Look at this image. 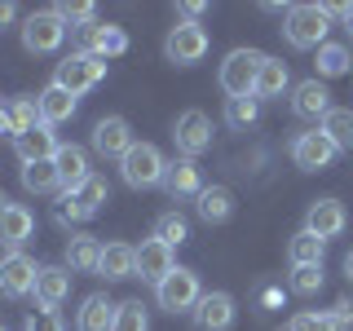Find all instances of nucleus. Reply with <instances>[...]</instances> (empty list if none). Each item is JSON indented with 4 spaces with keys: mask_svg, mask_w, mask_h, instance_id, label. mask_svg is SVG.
<instances>
[{
    "mask_svg": "<svg viewBox=\"0 0 353 331\" xmlns=\"http://www.w3.org/2000/svg\"><path fill=\"white\" fill-rule=\"evenodd\" d=\"M331 31V9L327 5H292L283 22V36L292 49H323Z\"/></svg>",
    "mask_w": 353,
    "mask_h": 331,
    "instance_id": "obj_1",
    "label": "nucleus"
},
{
    "mask_svg": "<svg viewBox=\"0 0 353 331\" xmlns=\"http://www.w3.org/2000/svg\"><path fill=\"white\" fill-rule=\"evenodd\" d=\"M119 172H124V181L132 190H150V185H163L168 159H163L159 146H150V141H132V150L119 159Z\"/></svg>",
    "mask_w": 353,
    "mask_h": 331,
    "instance_id": "obj_2",
    "label": "nucleus"
},
{
    "mask_svg": "<svg viewBox=\"0 0 353 331\" xmlns=\"http://www.w3.org/2000/svg\"><path fill=\"white\" fill-rule=\"evenodd\" d=\"M102 80H106V62L102 58H88V53H80V49H75L71 58H62L58 71H53V84L66 88L71 97H84L88 88H97Z\"/></svg>",
    "mask_w": 353,
    "mask_h": 331,
    "instance_id": "obj_3",
    "label": "nucleus"
},
{
    "mask_svg": "<svg viewBox=\"0 0 353 331\" xmlns=\"http://www.w3.org/2000/svg\"><path fill=\"white\" fill-rule=\"evenodd\" d=\"M265 53L261 49H230L221 62V88L230 97H252L256 93V71H261Z\"/></svg>",
    "mask_w": 353,
    "mask_h": 331,
    "instance_id": "obj_4",
    "label": "nucleus"
},
{
    "mask_svg": "<svg viewBox=\"0 0 353 331\" xmlns=\"http://www.w3.org/2000/svg\"><path fill=\"white\" fill-rule=\"evenodd\" d=\"M199 296H203V292H199V274L181 270V265L154 287V301H159V309H168V314H194Z\"/></svg>",
    "mask_w": 353,
    "mask_h": 331,
    "instance_id": "obj_5",
    "label": "nucleus"
},
{
    "mask_svg": "<svg viewBox=\"0 0 353 331\" xmlns=\"http://www.w3.org/2000/svg\"><path fill=\"white\" fill-rule=\"evenodd\" d=\"M172 141H176V150H181V159H199V154L212 146V119L199 106L181 110V115L172 119Z\"/></svg>",
    "mask_w": 353,
    "mask_h": 331,
    "instance_id": "obj_6",
    "label": "nucleus"
},
{
    "mask_svg": "<svg viewBox=\"0 0 353 331\" xmlns=\"http://www.w3.org/2000/svg\"><path fill=\"white\" fill-rule=\"evenodd\" d=\"M208 44L212 40H208V31L199 27V22H176L168 31V40H163V58L172 66H194L208 53Z\"/></svg>",
    "mask_w": 353,
    "mask_h": 331,
    "instance_id": "obj_7",
    "label": "nucleus"
},
{
    "mask_svg": "<svg viewBox=\"0 0 353 331\" xmlns=\"http://www.w3.org/2000/svg\"><path fill=\"white\" fill-rule=\"evenodd\" d=\"M62 40H66V22L53 9H40V14L22 22V49L27 53H53L62 49Z\"/></svg>",
    "mask_w": 353,
    "mask_h": 331,
    "instance_id": "obj_8",
    "label": "nucleus"
},
{
    "mask_svg": "<svg viewBox=\"0 0 353 331\" xmlns=\"http://www.w3.org/2000/svg\"><path fill=\"white\" fill-rule=\"evenodd\" d=\"M128 49V36L124 27H115V22H88V27H80V53H88V58H119V53Z\"/></svg>",
    "mask_w": 353,
    "mask_h": 331,
    "instance_id": "obj_9",
    "label": "nucleus"
},
{
    "mask_svg": "<svg viewBox=\"0 0 353 331\" xmlns=\"http://www.w3.org/2000/svg\"><path fill=\"white\" fill-rule=\"evenodd\" d=\"M36 274H40V265L31 257L9 252V257H0V292H5L9 301H22L27 292H36Z\"/></svg>",
    "mask_w": 353,
    "mask_h": 331,
    "instance_id": "obj_10",
    "label": "nucleus"
},
{
    "mask_svg": "<svg viewBox=\"0 0 353 331\" xmlns=\"http://www.w3.org/2000/svg\"><path fill=\"white\" fill-rule=\"evenodd\" d=\"M340 154V146L327 137L323 128H314V132H301V137L292 141V159H296V168H305V172H318V168H327L331 159Z\"/></svg>",
    "mask_w": 353,
    "mask_h": 331,
    "instance_id": "obj_11",
    "label": "nucleus"
},
{
    "mask_svg": "<svg viewBox=\"0 0 353 331\" xmlns=\"http://www.w3.org/2000/svg\"><path fill=\"white\" fill-rule=\"evenodd\" d=\"M345 225H349V212H345L340 199H314V203H309V212H305V230H309V234H318L327 243V239L345 234Z\"/></svg>",
    "mask_w": 353,
    "mask_h": 331,
    "instance_id": "obj_12",
    "label": "nucleus"
},
{
    "mask_svg": "<svg viewBox=\"0 0 353 331\" xmlns=\"http://www.w3.org/2000/svg\"><path fill=\"white\" fill-rule=\"evenodd\" d=\"M190 318H194V331H230V323H234V296L230 292H203Z\"/></svg>",
    "mask_w": 353,
    "mask_h": 331,
    "instance_id": "obj_13",
    "label": "nucleus"
},
{
    "mask_svg": "<svg viewBox=\"0 0 353 331\" xmlns=\"http://www.w3.org/2000/svg\"><path fill=\"white\" fill-rule=\"evenodd\" d=\"M93 150H97V154H110V159H124V154L132 150V128H128V119H124V115L97 119V128H93Z\"/></svg>",
    "mask_w": 353,
    "mask_h": 331,
    "instance_id": "obj_14",
    "label": "nucleus"
},
{
    "mask_svg": "<svg viewBox=\"0 0 353 331\" xmlns=\"http://www.w3.org/2000/svg\"><path fill=\"white\" fill-rule=\"evenodd\" d=\"M172 270H176V261H172V248H168V243H159L154 234L141 239V248H137V274H141V279L159 287Z\"/></svg>",
    "mask_w": 353,
    "mask_h": 331,
    "instance_id": "obj_15",
    "label": "nucleus"
},
{
    "mask_svg": "<svg viewBox=\"0 0 353 331\" xmlns=\"http://www.w3.org/2000/svg\"><path fill=\"white\" fill-rule=\"evenodd\" d=\"M292 110H296L301 119H318V124H323V115L331 110V93H327V84L318 80V75H314V80H301V84L292 88Z\"/></svg>",
    "mask_w": 353,
    "mask_h": 331,
    "instance_id": "obj_16",
    "label": "nucleus"
},
{
    "mask_svg": "<svg viewBox=\"0 0 353 331\" xmlns=\"http://www.w3.org/2000/svg\"><path fill=\"white\" fill-rule=\"evenodd\" d=\"M58 146H62V141L53 137V128L44 124V119H40L36 128H27L22 137H14V150H18V159H22V163H40V159H53V154H58Z\"/></svg>",
    "mask_w": 353,
    "mask_h": 331,
    "instance_id": "obj_17",
    "label": "nucleus"
},
{
    "mask_svg": "<svg viewBox=\"0 0 353 331\" xmlns=\"http://www.w3.org/2000/svg\"><path fill=\"white\" fill-rule=\"evenodd\" d=\"M66 296H71V270H66V265H40V274H36V301L44 309H58Z\"/></svg>",
    "mask_w": 353,
    "mask_h": 331,
    "instance_id": "obj_18",
    "label": "nucleus"
},
{
    "mask_svg": "<svg viewBox=\"0 0 353 331\" xmlns=\"http://www.w3.org/2000/svg\"><path fill=\"white\" fill-rule=\"evenodd\" d=\"M53 168H58V177H62V190H80L88 177H93V168H88V154L80 146H58V154H53Z\"/></svg>",
    "mask_w": 353,
    "mask_h": 331,
    "instance_id": "obj_19",
    "label": "nucleus"
},
{
    "mask_svg": "<svg viewBox=\"0 0 353 331\" xmlns=\"http://www.w3.org/2000/svg\"><path fill=\"white\" fill-rule=\"evenodd\" d=\"M115 309L119 305H110L102 292L84 296V305L75 309V331H110L115 327Z\"/></svg>",
    "mask_w": 353,
    "mask_h": 331,
    "instance_id": "obj_20",
    "label": "nucleus"
},
{
    "mask_svg": "<svg viewBox=\"0 0 353 331\" xmlns=\"http://www.w3.org/2000/svg\"><path fill=\"white\" fill-rule=\"evenodd\" d=\"M102 248H106V243L97 234H71V243H66V265H71L75 274H97V265H102Z\"/></svg>",
    "mask_w": 353,
    "mask_h": 331,
    "instance_id": "obj_21",
    "label": "nucleus"
},
{
    "mask_svg": "<svg viewBox=\"0 0 353 331\" xmlns=\"http://www.w3.org/2000/svg\"><path fill=\"white\" fill-rule=\"evenodd\" d=\"M163 185H168L172 199H199V190H203V172H199L194 159H176L168 163V177H163Z\"/></svg>",
    "mask_w": 353,
    "mask_h": 331,
    "instance_id": "obj_22",
    "label": "nucleus"
},
{
    "mask_svg": "<svg viewBox=\"0 0 353 331\" xmlns=\"http://www.w3.org/2000/svg\"><path fill=\"white\" fill-rule=\"evenodd\" d=\"M194 208H199V217H203L208 225H221V221L234 217V194H230L225 185H203Z\"/></svg>",
    "mask_w": 353,
    "mask_h": 331,
    "instance_id": "obj_23",
    "label": "nucleus"
},
{
    "mask_svg": "<svg viewBox=\"0 0 353 331\" xmlns=\"http://www.w3.org/2000/svg\"><path fill=\"white\" fill-rule=\"evenodd\" d=\"M97 274H106V279H132V274H137V248H128V243H106Z\"/></svg>",
    "mask_w": 353,
    "mask_h": 331,
    "instance_id": "obj_24",
    "label": "nucleus"
},
{
    "mask_svg": "<svg viewBox=\"0 0 353 331\" xmlns=\"http://www.w3.org/2000/svg\"><path fill=\"white\" fill-rule=\"evenodd\" d=\"M287 84H292V75H287V62L283 58H265L261 71H256V102H265V97H283Z\"/></svg>",
    "mask_w": 353,
    "mask_h": 331,
    "instance_id": "obj_25",
    "label": "nucleus"
},
{
    "mask_svg": "<svg viewBox=\"0 0 353 331\" xmlns=\"http://www.w3.org/2000/svg\"><path fill=\"white\" fill-rule=\"evenodd\" d=\"M31 230H36V221H31V212L22 203H14L5 217H0V243H5L9 252H18L22 243L31 239Z\"/></svg>",
    "mask_w": 353,
    "mask_h": 331,
    "instance_id": "obj_26",
    "label": "nucleus"
},
{
    "mask_svg": "<svg viewBox=\"0 0 353 331\" xmlns=\"http://www.w3.org/2000/svg\"><path fill=\"white\" fill-rule=\"evenodd\" d=\"M75 115V97L66 93V88H58V84H49L40 93V119L49 128H58V124H66V119Z\"/></svg>",
    "mask_w": 353,
    "mask_h": 331,
    "instance_id": "obj_27",
    "label": "nucleus"
},
{
    "mask_svg": "<svg viewBox=\"0 0 353 331\" xmlns=\"http://www.w3.org/2000/svg\"><path fill=\"white\" fill-rule=\"evenodd\" d=\"M5 124H9V137H22L27 128L40 124V97H14L5 106Z\"/></svg>",
    "mask_w": 353,
    "mask_h": 331,
    "instance_id": "obj_28",
    "label": "nucleus"
},
{
    "mask_svg": "<svg viewBox=\"0 0 353 331\" xmlns=\"http://www.w3.org/2000/svg\"><path fill=\"white\" fill-rule=\"evenodd\" d=\"M22 185L31 194H49V190H62V177L53 168V159H40V163H22Z\"/></svg>",
    "mask_w": 353,
    "mask_h": 331,
    "instance_id": "obj_29",
    "label": "nucleus"
},
{
    "mask_svg": "<svg viewBox=\"0 0 353 331\" xmlns=\"http://www.w3.org/2000/svg\"><path fill=\"white\" fill-rule=\"evenodd\" d=\"M323 252H327V243L318 239V234H309V230L292 234V243H287V257H292V265H323Z\"/></svg>",
    "mask_w": 353,
    "mask_h": 331,
    "instance_id": "obj_30",
    "label": "nucleus"
},
{
    "mask_svg": "<svg viewBox=\"0 0 353 331\" xmlns=\"http://www.w3.org/2000/svg\"><path fill=\"white\" fill-rule=\"evenodd\" d=\"M327 132L331 141H336L340 150H349L353 146V110H345V106H331L327 115H323V124H318Z\"/></svg>",
    "mask_w": 353,
    "mask_h": 331,
    "instance_id": "obj_31",
    "label": "nucleus"
},
{
    "mask_svg": "<svg viewBox=\"0 0 353 331\" xmlns=\"http://www.w3.org/2000/svg\"><path fill=\"white\" fill-rule=\"evenodd\" d=\"M314 66H318V80H336V75H345L353 66V53L345 49V44H323Z\"/></svg>",
    "mask_w": 353,
    "mask_h": 331,
    "instance_id": "obj_32",
    "label": "nucleus"
},
{
    "mask_svg": "<svg viewBox=\"0 0 353 331\" xmlns=\"http://www.w3.org/2000/svg\"><path fill=\"white\" fill-rule=\"evenodd\" d=\"M256 115H261L256 97H230V102H225V124L230 128H252V124H256Z\"/></svg>",
    "mask_w": 353,
    "mask_h": 331,
    "instance_id": "obj_33",
    "label": "nucleus"
},
{
    "mask_svg": "<svg viewBox=\"0 0 353 331\" xmlns=\"http://www.w3.org/2000/svg\"><path fill=\"white\" fill-rule=\"evenodd\" d=\"M154 239L168 243V248H176V243L190 239V225H185V217H181V212H163L159 221H154Z\"/></svg>",
    "mask_w": 353,
    "mask_h": 331,
    "instance_id": "obj_34",
    "label": "nucleus"
},
{
    "mask_svg": "<svg viewBox=\"0 0 353 331\" xmlns=\"http://www.w3.org/2000/svg\"><path fill=\"white\" fill-rule=\"evenodd\" d=\"M53 217H58L62 225H75V221H88V217H93V208H88L75 190H62V194H58V208H53Z\"/></svg>",
    "mask_w": 353,
    "mask_h": 331,
    "instance_id": "obj_35",
    "label": "nucleus"
},
{
    "mask_svg": "<svg viewBox=\"0 0 353 331\" xmlns=\"http://www.w3.org/2000/svg\"><path fill=\"white\" fill-rule=\"evenodd\" d=\"M110 331H150L146 305H141V301H124L115 309V327H110Z\"/></svg>",
    "mask_w": 353,
    "mask_h": 331,
    "instance_id": "obj_36",
    "label": "nucleus"
},
{
    "mask_svg": "<svg viewBox=\"0 0 353 331\" xmlns=\"http://www.w3.org/2000/svg\"><path fill=\"white\" fill-rule=\"evenodd\" d=\"M53 14H58L66 27H75V31L88 27V22H97V9L88 5V0H75V5H71V0H66V5H53Z\"/></svg>",
    "mask_w": 353,
    "mask_h": 331,
    "instance_id": "obj_37",
    "label": "nucleus"
},
{
    "mask_svg": "<svg viewBox=\"0 0 353 331\" xmlns=\"http://www.w3.org/2000/svg\"><path fill=\"white\" fill-rule=\"evenodd\" d=\"M323 287V265H292V292L296 296H314Z\"/></svg>",
    "mask_w": 353,
    "mask_h": 331,
    "instance_id": "obj_38",
    "label": "nucleus"
},
{
    "mask_svg": "<svg viewBox=\"0 0 353 331\" xmlns=\"http://www.w3.org/2000/svg\"><path fill=\"white\" fill-rule=\"evenodd\" d=\"M287 331H340V327H336V318H331V314H314V309H305V314L292 318V327H287Z\"/></svg>",
    "mask_w": 353,
    "mask_h": 331,
    "instance_id": "obj_39",
    "label": "nucleus"
},
{
    "mask_svg": "<svg viewBox=\"0 0 353 331\" xmlns=\"http://www.w3.org/2000/svg\"><path fill=\"white\" fill-rule=\"evenodd\" d=\"M75 194H80L84 203H88V208L97 212V208H102L106 199H110V185H106V177H97V172H93V177H88V181H84V185H80Z\"/></svg>",
    "mask_w": 353,
    "mask_h": 331,
    "instance_id": "obj_40",
    "label": "nucleus"
},
{
    "mask_svg": "<svg viewBox=\"0 0 353 331\" xmlns=\"http://www.w3.org/2000/svg\"><path fill=\"white\" fill-rule=\"evenodd\" d=\"M22 331H66V323H62V318H58V309H36V314H31L27 318V327H22Z\"/></svg>",
    "mask_w": 353,
    "mask_h": 331,
    "instance_id": "obj_41",
    "label": "nucleus"
},
{
    "mask_svg": "<svg viewBox=\"0 0 353 331\" xmlns=\"http://www.w3.org/2000/svg\"><path fill=\"white\" fill-rule=\"evenodd\" d=\"M203 9H208L203 0H181V5H176V14H181L185 22H199V14H203Z\"/></svg>",
    "mask_w": 353,
    "mask_h": 331,
    "instance_id": "obj_42",
    "label": "nucleus"
},
{
    "mask_svg": "<svg viewBox=\"0 0 353 331\" xmlns=\"http://www.w3.org/2000/svg\"><path fill=\"white\" fill-rule=\"evenodd\" d=\"M18 18V5H9V0H0V31H9Z\"/></svg>",
    "mask_w": 353,
    "mask_h": 331,
    "instance_id": "obj_43",
    "label": "nucleus"
},
{
    "mask_svg": "<svg viewBox=\"0 0 353 331\" xmlns=\"http://www.w3.org/2000/svg\"><path fill=\"white\" fill-rule=\"evenodd\" d=\"M336 18H340V22H345V27L353 31V5H340V14H336Z\"/></svg>",
    "mask_w": 353,
    "mask_h": 331,
    "instance_id": "obj_44",
    "label": "nucleus"
},
{
    "mask_svg": "<svg viewBox=\"0 0 353 331\" xmlns=\"http://www.w3.org/2000/svg\"><path fill=\"white\" fill-rule=\"evenodd\" d=\"M9 208H14V203H9V199H5V190H0V217H5Z\"/></svg>",
    "mask_w": 353,
    "mask_h": 331,
    "instance_id": "obj_45",
    "label": "nucleus"
},
{
    "mask_svg": "<svg viewBox=\"0 0 353 331\" xmlns=\"http://www.w3.org/2000/svg\"><path fill=\"white\" fill-rule=\"evenodd\" d=\"M345 274H349V283H353V252L345 257Z\"/></svg>",
    "mask_w": 353,
    "mask_h": 331,
    "instance_id": "obj_46",
    "label": "nucleus"
},
{
    "mask_svg": "<svg viewBox=\"0 0 353 331\" xmlns=\"http://www.w3.org/2000/svg\"><path fill=\"white\" fill-rule=\"evenodd\" d=\"M0 132H9V124H5V106H0Z\"/></svg>",
    "mask_w": 353,
    "mask_h": 331,
    "instance_id": "obj_47",
    "label": "nucleus"
},
{
    "mask_svg": "<svg viewBox=\"0 0 353 331\" xmlns=\"http://www.w3.org/2000/svg\"><path fill=\"white\" fill-rule=\"evenodd\" d=\"M0 331H5V327H0Z\"/></svg>",
    "mask_w": 353,
    "mask_h": 331,
    "instance_id": "obj_48",
    "label": "nucleus"
}]
</instances>
